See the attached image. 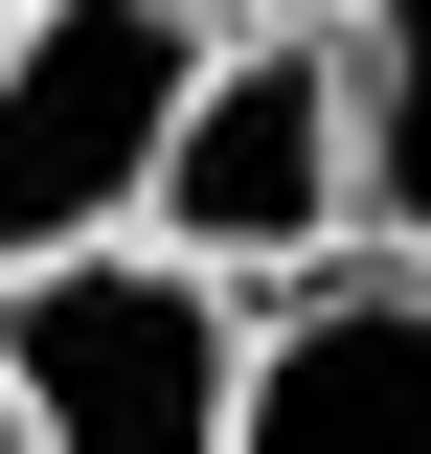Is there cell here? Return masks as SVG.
<instances>
[{"mask_svg":"<svg viewBox=\"0 0 431 454\" xmlns=\"http://www.w3.org/2000/svg\"><path fill=\"white\" fill-rule=\"evenodd\" d=\"M227 454H431V273L341 250L250 318V432Z\"/></svg>","mask_w":431,"mask_h":454,"instance_id":"cell-4","label":"cell"},{"mask_svg":"<svg viewBox=\"0 0 431 454\" xmlns=\"http://www.w3.org/2000/svg\"><path fill=\"white\" fill-rule=\"evenodd\" d=\"M341 137H364V250L431 273V0H341Z\"/></svg>","mask_w":431,"mask_h":454,"instance_id":"cell-5","label":"cell"},{"mask_svg":"<svg viewBox=\"0 0 431 454\" xmlns=\"http://www.w3.org/2000/svg\"><path fill=\"white\" fill-rule=\"evenodd\" d=\"M0 23H23V0H0Z\"/></svg>","mask_w":431,"mask_h":454,"instance_id":"cell-8","label":"cell"},{"mask_svg":"<svg viewBox=\"0 0 431 454\" xmlns=\"http://www.w3.org/2000/svg\"><path fill=\"white\" fill-rule=\"evenodd\" d=\"M250 273L114 227V250H46L0 273V364H23V454H227L250 432Z\"/></svg>","mask_w":431,"mask_h":454,"instance_id":"cell-1","label":"cell"},{"mask_svg":"<svg viewBox=\"0 0 431 454\" xmlns=\"http://www.w3.org/2000/svg\"><path fill=\"white\" fill-rule=\"evenodd\" d=\"M205 23H341V0H205Z\"/></svg>","mask_w":431,"mask_h":454,"instance_id":"cell-6","label":"cell"},{"mask_svg":"<svg viewBox=\"0 0 431 454\" xmlns=\"http://www.w3.org/2000/svg\"><path fill=\"white\" fill-rule=\"evenodd\" d=\"M137 227L205 250V273H250V295H295V273L364 250V137H341V46L318 23H205V91H182Z\"/></svg>","mask_w":431,"mask_h":454,"instance_id":"cell-3","label":"cell"},{"mask_svg":"<svg viewBox=\"0 0 431 454\" xmlns=\"http://www.w3.org/2000/svg\"><path fill=\"white\" fill-rule=\"evenodd\" d=\"M182 91H205V0H23L0 23V273L114 250L160 205Z\"/></svg>","mask_w":431,"mask_h":454,"instance_id":"cell-2","label":"cell"},{"mask_svg":"<svg viewBox=\"0 0 431 454\" xmlns=\"http://www.w3.org/2000/svg\"><path fill=\"white\" fill-rule=\"evenodd\" d=\"M0 454H23V364H0Z\"/></svg>","mask_w":431,"mask_h":454,"instance_id":"cell-7","label":"cell"}]
</instances>
